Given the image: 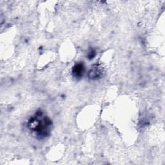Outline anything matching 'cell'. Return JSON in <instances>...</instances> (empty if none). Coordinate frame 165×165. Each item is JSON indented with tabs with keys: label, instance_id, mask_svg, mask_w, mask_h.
Returning <instances> with one entry per match:
<instances>
[{
	"label": "cell",
	"instance_id": "obj_1",
	"mask_svg": "<svg viewBox=\"0 0 165 165\" xmlns=\"http://www.w3.org/2000/svg\"><path fill=\"white\" fill-rule=\"evenodd\" d=\"M83 65L82 64H78L74 66L73 69V74L76 77H80L83 73Z\"/></svg>",
	"mask_w": 165,
	"mask_h": 165
}]
</instances>
